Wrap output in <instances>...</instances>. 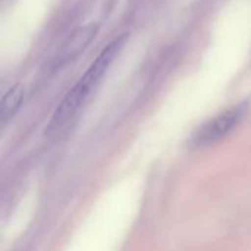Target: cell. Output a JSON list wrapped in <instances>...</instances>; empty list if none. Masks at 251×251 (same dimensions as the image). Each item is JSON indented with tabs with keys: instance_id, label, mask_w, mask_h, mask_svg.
<instances>
[{
	"instance_id": "obj_1",
	"label": "cell",
	"mask_w": 251,
	"mask_h": 251,
	"mask_svg": "<svg viewBox=\"0 0 251 251\" xmlns=\"http://www.w3.org/2000/svg\"><path fill=\"white\" fill-rule=\"evenodd\" d=\"M125 43V35H121L115 40H112L96 57V60L87 68L84 75L75 82V85L65 94V97L60 100L57 107L54 109L47 126H46V135H53L57 131H60L79 110V107L84 104L87 97L91 94L93 88L100 82L115 57L118 56L119 50L122 49Z\"/></svg>"
},
{
	"instance_id": "obj_2",
	"label": "cell",
	"mask_w": 251,
	"mask_h": 251,
	"mask_svg": "<svg viewBox=\"0 0 251 251\" xmlns=\"http://www.w3.org/2000/svg\"><path fill=\"white\" fill-rule=\"evenodd\" d=\"M246 110H247V104L241 103L238 106H234V107L225 110L224 113L218 115L216 118L210 119L209 122H206L203 126H200L194 132V135L191 138L193 146L204 147V146H210V144L222 140L240 124Z\"/></svg>"
},
{
	"instance_id": "obj_3",
	"label": "cell",
	"mask_w": 251,
	"mask_h": 251,
	"mask_svg": "<svg viewBox=\"0 0 251 251\" xmlns=\"http://www.w3.org/2000/svg\"><path fill=\"white\" fill-rule=\"evenodd\" d=\"M97 29L99 28L94 24H88V25L74 29L69 34V37L65 40V43L62 44V47L57 53V57H56L57 65L59 66L65 65L69 60L75 59L76 56H79L87 49V46L93 41V38L97 34Z\"/></svg>"
},
{
	"instance_id": "obj_4",
	"label": "cell",
	"mask_w": 251,
	"mask_h": 251,
	"mask_svg": "<svg viewBox=\"0 0 251 251\" xmlns=\"http://www.w3.org/2000/svg\"><path fill=\"white\" fill-rule=\"evenodd\" d=\"M24 93L25 91L21 85H13L3 94L0 103V121L3 125L7 124L21 107L24 100Z\"/></svg>"
}]
</instances>
